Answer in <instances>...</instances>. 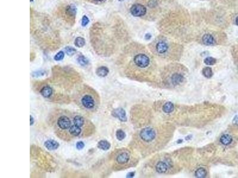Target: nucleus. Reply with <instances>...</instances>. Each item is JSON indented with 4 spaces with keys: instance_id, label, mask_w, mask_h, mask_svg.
Wrapping results in <instances>:
<instances>
[{
    "instance_id": "nucleus-1",
    "label": "nucleus",
    "mask_w": 238,
    "mask_h": 178,
    "mask_svg": "<svg viewBox=\"0 0 238 178\" xmlns=\"http://www.w3.org/2000/svg\"><path fill=\"white\" fill-rule=\"evenodd\" d=\"M49 123L57 137L70 142L94 134L95 127L80 113L67 109H55L50 114Z\"/></svg>"
},
{
    "instance_id": "nucleus-2",
    "label": "nucleus",
    "mask_w": 238,
    "mask_h": 178,
    "mask_svg": "<svg viewBox=\"0 0 238 178\" xmlns=\"http://www.w3.org/2000/svg\"><path fill=\"white\" fill-rule=\"evenodd\" d=\"M73 99L78 106L88 113L96 112L100 106V96L95 90L86 84L79 86L73 94Z\"/></svg>"
},
{
    "instance_id": "nucleus-3",
    "label": "nucleus",
    "mask_w": 238,
    "mask_h": 178,
    "mask_svg": "<svg viewBox=\"0 0 238 178\" xmlns=\"http://www.w3.org/2000/svg\"><path fill=\"white\" fill-rule=\"evenodd\" d=\"M132 156L127 149H118L113 151L110 156V161L113 169L116 171L129 167Z\"/></svg>"
},
{
    "instance_id": "nucleus-4",
    "label": "nucleus",
    "mask_w": 238,
    "mask_h": 178,
    "mask_svg": "<svg viewBox=\"0 0 238 178\" xmlns=\"http://www.w3.org/2000/svg\"><path fill=\"white\" fill-rule=\"evenodd\" d=\"M150 64V59L144 53H135L129 62L125 73L129 77H132L135 71H141L146 69Z\"/></svg>"
},
{
    "instance_id": "nucleus-5",
    "label": "nucleus",
    "mask_w": 238,
    "mask_h": 178,
    "mask_svg": "<svg viewBox=\"0 0 238 178\" xmlns=\"http://www.w3.org/2000/svg\"><path fill=\"white\" fill-rule=\"evenodd\" d=\"M156 137V133L152 128H145L142 129L139 133V137L145 143L152 141Z\"/></svg>"
},
{
    "instance_id": "nucleus-6",
    "label": "nucleus",
    "mask_w": 238,
    "mask_h": 178,
    "mask_svg": "<svg viewBox=\"0 0 238 178\" xmlns=\"http://www.w3.org/2000/svg\"><path fill=\"white\" fill-rule=\"evenodd\" d=\"M130 13L135 17L144 16L146 13V9L144 5L140 4H135L131 7Z\"/></svg>"
},
{
    "instance_id": "nucleus-7",
    "label": "nucleus",
    "mask_w": 238,
    "mask_h": 178,
    "mask_svg": "<svg viewBox=\"0 0 238 178\" xmlns=\"http://www.w3.org/2000/svg\"><path fill=\"white\" fill-rule=\"evenodd\" d=\"M169 45L167 42L164 41H159L155 43V50L158 55H165L169 52Z\"/></svg>"
},
{
    "instance_id": "nucleus-8",
    "label": "nucleus",
    "mask_w": 238,
    "mask_h": 178,
    "mask_svg": "<svg viewBox=\"0 0 238 178\" xmlns=\"http://www.w3.org/2000/svg\"><path fill=\"white\" fill-rule=\"evenodd\" d=\"M112 115L114 117L117 118L120 121L122 122H125L127 121V117L126 112L122 108H119V109H114L112 112Z\"/></svg>"
},
{
    "instance_id": "nucleus-9",
    "label": "nucleus",
    "mask_w": 238,
    "mask_h": 178,
    "mask_svg": "<svg viewBox=\"0 0 238 178\" xmlns=\"http://www.w3.org/2000/svg\"><path fill=\"white\" fill-rule=\"evenodd\" d=\"M184 80V77L180 73H175L171 77V83L173 86H178L182 83Z\"/></svg>"
},
{
    "instance_id": "nucleus-10",
    "label": "nucleus",
    "mask_w": 238,
    "mask_h": 178,
    "mask_svg": "<svg viewBox=\"0 0 238 178\" xmlns=\"http://www.w3.org/2000/svg\"><path fill=\"white\" fill-rule=\"evenodd\" d=\"M44 145L49 150H57L58 147H59L60 144L55 140H48L46 141L44 143Z\"/></svg>"
},
{
    "instance_id": "nucleus-11",
    "label": "nucleus",
    "mask_w": 238,
    "mask_h": 178,
    "mask_svg": "<svg viewBox=\"0 0 238 178\" xmlns=\"http://www.w3.org/2000/svg\"><path fill=\"white\" fill-rule=\"evenodd\" d=\"M202 40L203 43L206 45H213L215 44L214 37L210 34L207 33L204 35Z\"/></svg>"
},
{
    "instance_id": "nucleus-12",
    "label": "nucleus",
    "mask_w": 238,
    "mask_h": 178,
    "mask_svg": "<svg viewBox=\"0 0 238 178\" xmlns=\"http://www.w3.org/2000/svg\"><path fill=\"white\" fill-rule=\"evenodd\" d=\"M76 7L73 5H70L67 6V9L66 10V14L67 16L68 17H69L71 19H74V17L76 14Z\"/></svg>"
},
{
    "instance_id": "nucleus-13",
    "label": "nucleus",
    "mask_w": 238,
    "mask_h": 178,
    "mask_svg": "<svg viewBox=\"0 0 238 178\" xmlns=\"http://www.w3.org/2000/svg\"><path fill=\"white\" fill-rule=\"evenodd\" d=\"M109 69L107 67L101 66L98 68L96 70V75L100 77H105L108 74Z\"/></svg>"
},
{
    "instance_id": "nucleus-14",
    "label": "nucleus",
    "mask_w": 238,
    "mask_h": 178,
    "mask_svg": "<svg viewBox=\"0 0 238 178\" xmlns=\"http://www.w3.org/2000/svg\"><path fill=\"white\" fill-rule=\"evenodd\" d=\"M168 167V165L166 162L160 161L156 166V170L158 173H164L166 172Z\"/></svg>"
},
{
    "instance_id": "nucleus-15",
    "label": "nucleus",
    "mask_w": 238,
    "mask_h": 178,
    "mask_svg": "<svg viewBox=\"0 0 238 178\" xmlns=\"http://www.w3.org/2000/svg\"><path fill=\"white\" fill-rule=\"evenodd\" d=\"M97 147L104 151H107L110 149L111 144L107 140H101L98 142Z\"/></svg>"
},
{
    "instance_id": "nucleus-16",
    "label": "nucleus",
    "mask_w": 238,
    "mask_h": 178,
    "mask_svg": "<svg viewBox=\"0 0 238 178\" xmlns=\"http://www.w3.org/2000/svg\"><path fill=\"white\" fill-rule=\"evenodd\" d=\"M232 142V138L228 134H224L220 138V143L223 145H227Z\"/></svg>"
},
{
    "instance_id": "nucleus-17",
    "label": "nucleus",
    "mask_w": 238,
    "mask_h": 178,
    "mask_svg": "<svg viewBox=\"0 0 238 178\" xmlns=\"http://www.w3.org/2000/svg\"><path fill=\"white\" fill-rule=\"evenodd\" d=\"M173 109H174V105L171 102H167L164 104V105L163 107V111L166 113H170L172 112Z\"/></svg>"
},
{
    "instance_id": "nucleus-18",
    "label": "nucleus",
    "mask_w": 238,
    "mask_h": 178,
    "mask_svg": "<svg viewBox=\"0 0 238 178\" xmlns=\"http://www.w3.org/2000/svg\"><path fill=\"white\" fill-rule=\"evenodd\" d=\"M195 176H196L197 177L199 178L205 177L207 176L206 170L203 167L199 168L197 170L196 172H195Z\"/></svg>"
},
{
    "instance_id": "nucleus-19",
    "label": "nucleus",
    "mask_w": 238,
    "mask_h": 178,
    "mask_svg": "<svg viewBox=\"0 0 238 178\" xmlns=\"http://www.w3.org/2000/svg\"><path fill=\"white\" fill-rule=\"evenodd\" d=\"M202 74L204 76H205V77L208 78V79L211 78L213 75L212 69H211L210 67H205L202 69Z\"/></svg>"
},
{
    "instance_id": "nucleus-20",
    "label": "nucleus",
    "mask_w": 238,
    "mask_h": 178,
    "mask_svg": "<svg viewBox=\"0 0 238 178\" xmlns=\"http://www.w3.org/2000/svg\"><path fill=\"white\" fill-rule=\"evenodd\" d=\"M74 44L76 47L78 48H82L85 45V41L83 37H78L75 39L74 41Z\"/></svg>"
},
{
    "instance_id": "nucleus-21",
    "label": "nucleus",
    "mask_w": 238,
    "mask_h": 178,
    "mask_svg": "<svg viewBox=\"0 0 238 178\" xmlns=\"http://www.w3.org/2000/svg\"><path fill=\"white\" fill-rule=\"evenodd\" d=\"M116 135L117 139L119 141H122L123 140H124L125 138V137H126V134H125L124 132L122 129H118L117 131H116Z\"/></svg>"
},
{
    "instance_id": "nucleus-22",
    "label": "nucleus",
    "mask_w": 238,
    "mask_h": 178,
    "mask_svg": "<svg viewBox=\"0 0 238 178\" xmlns=\"http://www.w3.org/2000/svg\"><path fill=\"white\" fill-rule=\"evenodd\" d=\"M78 61L80 65L82 66L86 65L88 64V60L83 55H80L78 58Z\"/></svg>"
},
{
    "instance_id": "nucleus-23",
    "label": "nucleus",
    "mask_w": 238,
    "mask_h": 178,
    "mask_svg": "<svg viewBox=\"0 0 238 178\" xmlns=\"http://www.w3.org/2000/svg\"><path fill=\"white\" fill-rule=\"evenodd\" d=\"M204 63L208 65H213L216 63V59L213 57H207L205 59Z\"/></svg>"
},
{
    "instance_id": "nucleus-24",
    "label": "nucleus",
    "mask_w": 238,
    "mask_h": 178,
    "mask_svg": "<svg viewBox=\"0 0 238 178\" xmlns=\"http://www.w3.org/2000/svg\"><path fill=\"white\" fill-rule=\"evenodd\" d=\"M65 51L67 55H70V56L73 55L74 54H75L76 52V49L73 48L69 47H66L65 48Z\"/></svg>"
},
{
    "instance_id": "nucleus-25",
    "label": "nucleus",
    "mask_w": 238,
    "mask_h": 178,
    "mask_svg": "<svg viewBox=\"0 0 238 178\" xmlns=\"http://www.w3.org/2000/svg\"><path fill=\"white\" fill-rule=\"evenodd\" d=\"M64 57V53L62 51H60L59 52L57 53L54 57V59L57 61H61Z\"/></svg>"
},
{
    "instance_id": "nucleus-26",
    "label": "nucleus",
    "mask_w": 238,
    "mask_h": 178,
    "mask_svg": "<svg viewBox=\"0 0 238 178\" xmlns=\"http://www.w3.org/2000/svg\"><path fill=\"white\" fill-rule=\"evenodd\" d=\"M89 20L88 17H86V16H84L82 19V25L83 26H86L89 23Z\"/></svg>"
},
{
    "instance_id": "nucleus-27",
    "label": "nucleus",
    "mask_w": 238,
    "mask_h": 178,
    "mask_svg": "<svg viewBox=\"0 0 238 178\" xmlns=\"http://www.w3.org/2000/svg\"><path fill=\"white\" fill-rule=\"evenodd\" d=\"M84 147H85V144L82 141H79L77 143H76V149L79 150H80L83 149Z\"/></svg>"
},
{
    "instance_id": "nucleus-28",
    "label": "nucleus",
    "mask_w": 238,
    "mask_h": 178,
    "mask_svg": "<svg viewBox=\"0 0 238 178\" xmlns=\"http://www.w3.org/2000/svg\"><path fill=\"white\" fill-rule=\"evenodd\" d=\"M145 38H146V39H150V38L151 37V34L150 33H147L146 34V35H145Z\"/></svg>"
},
{
    "instance_id": "nucleus-29",
    "label": "nucleus",
    "mask_w": 238,
    "mask_h": 178,
    "mask_svg": "<svg viewBox=\"0 0 238 178\" xmlns=\"http://www.w3.org/2000/svg\"><path fill=\"white\" fill-rule=\"evenodd\" d=\"M34 122V121H33V117H32V116H31V125H32V124H33Z\"/></svg>"
},
{
    "instance_id": "nucleus-30",
    "label": "nucleus",
    "mask_w": 238,
    "mask_h": 178,
    "mask_svg": "<svg viewBox=\"0 0 238 178\" xmlns=\"http://www.w3.org/2000/svg\"><path fill=\"white\" fill-rule=\"evenodd\" d=\"M95 2H103L105 0H94Z\"/></svg>"
},
{
    "instance_id": "nucleus-31",
    "label": "nucleus",
    "mask_w": 238,
    "mask_h": 178,
    "mask_svg": "<svg viewBox=\"0 0 238 178\" xmlns=\"http://www.w3.org/2000/svg\"><path fill=\"white\" fill-rule=\"evenodd\" d=\"M236 23L237 25H238V16L237 17L236 19Z\"/></svg>"
},
{
    "instance_id": "nucleus-32",
    "label": "nucleus",
    "mask_w": 238,
    "mask_h": 178,
    "mask_svg": "<svg viewBox=\"0 0 238 178\" xmlns=\"http://www.w3.org/2000/svg\"><path fill=\"white\" fill-rule=\"evenodd\" d=\"M118 1H123V0H118Z\"/></svg>"
},
{
    "instance_id": "nucleus-33",
    "label": "nucleus",
    "mask_w": 238,
    "mask_h": 178,
    "mask_svg": "<svg viewBox=\"0 0 238 178\" xmlns=\"http://www.w3.org/2000/svg\"><path fill=\"white\" fill-rule=\"evenodd\" d=\"M31 2H32V1H33V0H31Z\"/></svg>"
}]
</instances>
